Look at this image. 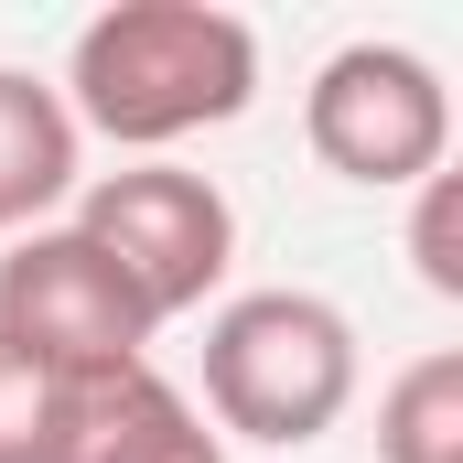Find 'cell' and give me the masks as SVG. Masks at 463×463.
Masks as SVG:
<instances>
[{"label": "cell", "mask_w": 463, "mask_h": 463, "mask_svg": "<svg viewBox=\"0 0 463 463\" xmlns=\"http://www.w3.org/2000/svg\"><path fill=\"white\" fill-rule=\"evenodd\" d=\"M76 140H118L129 162H173V140L227 129L259 98V33L216 0H109L65 54Z\"/></svg>", "instance_id": "obj_1"}, {"label": "cell", "mask_w": 463, "mask_h": 463, "mask_svg": "<svg viewBox=\"0 0 463 463\" xmlns=\"http://www.w3.org/2000/svg\"><path fill=\"white\" fill-rule=\"evenodd\" d=\"M355 410V324L324 291H237L205 313V420L216 442L302 453Z\"/></svg>", "instance_id": "obj_2"}, {"label": "cell", "mask_w": 463, "mask_h": 463, "mask_svg": "<svg viewBox=\"0 0 463 463\" xmlns=\"http://www.w3.org/2000/svg\"><path fill=\"white\" fill-rule=\"evenodd\" d=\"M65 227L118 269V291L151 313V335L184 324V313H205L216 280L237 269V205L216 194V173H184V162H118V173H87Z\"/></svg>", "instance_id": "obj_3"}, {"label": "cell", "mask_w": 463, "mask_h": 463, "mask_svg": "<svg viewBox=\"0 0 463 463\" xmlns=\"http://www.w3.org/2000/svg\"><path fill=\"white\" fill-rule=\"evenodd\" d=\"M302 140L335 184L410 194L453 162V87L410 43H335L302 87Z\"/></svg>", "instance_id": "obj_4"}, {"label": "cell", "mask_w": 463, "mask_h": 463, "mask_svg": "<svg viewBox=\"0 0 463 463\" xmlns=\"http://www.w3.org/2000/svg\"><path fill=\"white\" fill-rule=\"evenodd\" d=\"M0 345L65 388H98L118 366H151V313L76 227H33L0 248Z\"/></svg>", "instance_id": "obj_5"}, {"label": "cell", "mask_w": 463, "mask_h": 463, "mask_svg": "<svg viewBox=\"0 0 463 463\" xmlns=\"http://www.w3.org/2000/svg\"><path fill=\"white\" fill-rule=\"evenodd\" d=\"M65 463H227L216 420L162 377V366H118L98 388H76V442Z\"/></svg>", "instance_id": "obj_6"}, {"label": "cell", "mask_w": 463, "mask_h": 463, "mask_svg": "<svg viewBox=\"0 0 463 463\" xmlns=\"http://www.w3.org/2000/svg\"><path fill=\"white\" fill-rule=\"evenodd\" d=\"M76 184H87V140L54 98V76L0 65V237L54 227V205H76Z\"/></svg>", "instance_id": "obj_7"}, {"label": "cell", "mask_w": 463, "mask_h": 463, "mask_svg": "<svg viewBox=\"0 0 463 463\" xmlns=\"http://www.w3.org/2000/svg\"><path fill=\"white\" fill-rule=\"evenodd\" d=\"M377 463H463V345L410 355L377 388Z\"/></svg>", "instance_id": "obj_8"}, {"label": "cell", "mask_w": 463, "mask_h": 463, "mask_svg": "<svg viewBox=\"0 0 463 463\" xmlns=\"http://www.w3.org/2000/svg\"><path fill=\"white\" fill-rule=\"evenodd\" d=\"M65 442H76V388L0 345V463H65Z\"/></svg>", "instance_id": "obj_9"}, {"label": "cell", "mask_w": 463, "mask_h": 463, "mask_svg": "<svg viewBox=\"0 0 463 463\" xmlns=\"http://www.w3.org/2000/svg\"><path fill=\"white\" fill-rule=\"evenodd\" d=\"M410 269L431 302H463V173L453 162L431 184H410Z\"/></svg>", "instance_id": "obj_10"}]
</instances>
